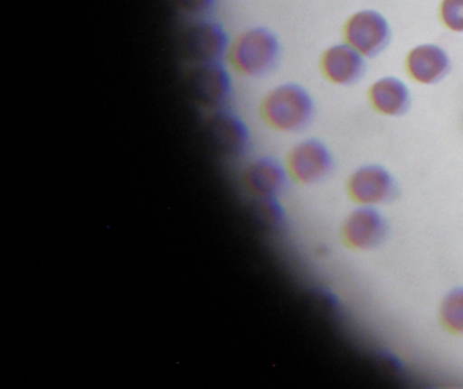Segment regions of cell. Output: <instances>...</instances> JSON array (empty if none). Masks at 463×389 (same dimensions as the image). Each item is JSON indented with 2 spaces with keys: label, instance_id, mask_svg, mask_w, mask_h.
I'll return each mask as SVG.
<instances>
[{
  "label": "cell",
  "instance_id": "obj_15",
  "mask_svg": "<svg viewBox=\"0 0 463 389\" xmlns=\"http://www.w3.org/2000/svg\"><path fill=\"white\" fill-rule=\"evenodd\" d=\"M440 318L449 331L463 334V288L454 289L444 297Z\"/></svg>",
  "mask_w": 463,
  "mask_h": 389
},
{
  "label": "cell",
  "instance_id": "obj_17",
  "mask_svg": "<svg viewBox=\"0 0 463 389\" xmlns=\"http://www.w3.org/2000/svg\"><path fill=\"white\" fill-rule=\"evenodd\" d=\"M175 4L189 14L203 15L213 9L216 0H175Z\"/></svg>",
  "mask_w": 463,
  "mask_h": 389
},
{
  "label": "cell",
  "instance_id": "obj_12",
  "mask_svg": "<svg viewBox=\"0 0 463 389\" xmlns=\"http://www.w3.org/2000/svg\"><path fill=\"white\" fill-rule=\"evenodd\" d=\"M345 242L351 247L368 250L386 236V223L373 208H359L346 218L343 226Z\"/></svg>",
  "mask_w": 463,
  "mask_h": 389
},
{
  "label": "cell",
  "instance_id": "obj_7",
  "mask_svg": "<svg viewBox=\"0 0 463 389\" xmlns=\"http://www.w3.org/2000/svg\"><path fill=\"white\" fill-rule=\"evenodd\" d=\"M329 148L317 139H306L295 144L287 156L289 180L300 185H314L332 171Z\"/></svg>",
  "mask_w": 463,
  "mask_h": 389
},
{
  "label": "cell",
  "instance_id": "obj_13",
  "mask_svg": "<svg viewBox=\"0 0 463 389\" xmlns=\"http://www.w3.org/2000/svg\"><path fill=\"white\" fill-rule=\"evenodd\" d=\"M368 97L373 109L384 116L397 117L405 115L411 107V90L400 78H381L371 85Z\"/></svg>",
  "mask_w": 463,
  "mask_h": 389
},
{
  "label": "cell",
  "instance_id": "obj_10",
  "mask_svg": "<svg viewBox=\"0 0 463 389\" xmlns=\"http://www.w3.org/2000/svg\"><path fill=\"white\" fill-rule=\"evenodd\" d=\"M406 72L420 85H436L451 71V59L440 45L420 44L406 56Z\"/></svg>",
  "mask_w": 463,
  "mask_h": 389
},
{
  "label": "cell",
  "instance_id": "obj_3",
  "mask_svg": "<svg viewBox=\"0 0 463 389\" xmlns=\"http://www.w3.org/2000/svg\"><path fill=\"white\" fill-rule=\"evenodd\" d=\"M230 47L226 29L215 21H194L181 34L184 55L194 64L223 63Z\"/></svg>",
  "mask_w": 463,
  "mask_h": 389
},
{
  "label": "cell",
  "instance_id": "obj_5",
  "mask_svg": "<svg viewBox=\"0 0 463 389\" xmlns=\"http://www.w3.org/2000/svg\"><path fill=\"white\" fill-rule=\"evenodd\" d=\"M208 144L226 158H242L250 150L251 134L241 116L232 110H213L205 123Z\"/></svg>",
  "mask_w": 463,
  "mask_h": 389
},
{
  "label": "cell",
  "instance_id": "obj_2",
  "mask_svg": "<svg viewBox=\"0 0 463 389\" xmlns=\"http://www.w3.org/2000/svg\"><path fill=\"white\" fill-rule=\"evenodd\" d=\"M280 40L275 32L264 26L246 29L230 47L232 69L245 78H264L280 61Z\"/></svg>",
  "mask_w": 463,
  "mask_h": 389
},
{
  "label": "cell",
  "instance_id": "obj_4",
  "mask_svg": "<svg viewBox=\"0 0 463 389\" xmlns=\"http://www.w3.org/2000/svg\"><path fill=\"white\" fill-rule=\"evenodd\" d=\"M392 26L378 10L365 9L354 13L344 26V37L365 59L381 55L392 42Z\"/></svg>",
  "mask_w": 463,
  "mask_h": 389
},
{
  "label": "cell",
  "instance_id": "obj_9",
  "mask_svg": "<svg viewBox=\"0 0 463 389\" xmlns=\"http://www.w3.org/2000/svg\"><path fill=\"white\" fill-rule=\"evenodd\" d=\"M365 58L348 42L332 45L321 58L325 78L335 85L351 86L365 74Z\"/></svg>",
  "mask_w": 463,
  "mask_h": 389
},
{
  "label": "cell",
  "instance_id": "obj_16",
  "mask_svg": "<svg viewBox=\"0 0 463 389\" xmlns=\"http://www.w3.org/2000/svg\"><path fill=\"white\" fill-rule=\"evenodd\" d=\"M439 17L452 33H463V0H441Z\"/></svg>",
  "mask_w": 463,
  "mask_h": 389
},
{
  "label": "cell",
  "instance_id": "obj_14",
  "mask_svg": "<svg viewBox=\"0 0 463 389\" xmlns=\"http://www.w3.org/2000/svg\"><path fill=\"white\" fill-rule=\"evenodd\" d=\"M254 216L261 226L270 231H281L286 228L287 218L279 199H253Z\"/></svg>",
  "mask_w": 463,
  "mask_h": 389
},
{
  "label": "cell",
  "instance_id": "obj_1",
  "mask_svg": "<svg viewBox=\"0 0 463 389\" xmlns=\"http://www.w3.org/2000/svg\"><path fill=\"white\" fill-rule=\"evenodd\" d=\"M313 97L298 83L276 86L262 97L260 116L270 129L281 134H298L307 128L314 117Z\"/></svg>",
  "mask_w": 463,
  "mask_h": 389
},
{
  "label": "cell",
  "instance_id": "obj_11",
  "mask_svg": "<svg viewBox=\"0 0 463 389\" xmlns=\"http://www.w3.org/2000/svg\"><path fill=\"white\" fill-rule=\"evenodd\" d=\"M348 189L352 199L364 205L382 204L395 196V183L390 172L373 164L354 171Z\"/></svg>",
  "mask_w": 463,
  "mask_h": 389
},
{
  "label": "cell",
  "instance_id": "obj_6",
  "mask_svg": "<svg viewBox=\"0 0 463 389\" xmlns=\"http://www.w3.org/2000/svg\"><path fill=\"white\" fill-rule=\"evenodd\" d=\"M188 88L197 104L211 110L227 107L232 96V78L223 63L194 64Z\"/></svg>",
  "mask_w": 463,
  "mask_h": 389
},
{
  "label": "cell",
  "instance_id": "obj_8",
  "mask_svg": "<svg viewBox=\"0 0 463 389\" xmlns=\"http://www.w3.org/2000/svg\"><path fill=\"white\" fill-rule=\"evenodd\" d=\"M288 183L286 166L272 156L254 158L242 171V185L251 199H279Z\"/></svg>",
  "mask_w": 463,
  "mask_h": 389
}]
</instances>
